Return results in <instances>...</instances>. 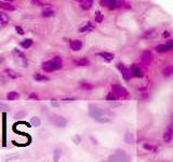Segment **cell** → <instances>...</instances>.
<instances>
[{
  "instance_id": "cell-20",
  "label": "cell",
  "mask_w": 173,
  "mask_h": 162,
  "mask_svg": "<svg viewBox=\"0 0 173 162\" xmlns=\"http://www.w3.org/2000/svg\"><path fill=\"white\" fill-rule=\"evenodd\" d=\"M0 9L6 10V11H14L15 7H13L11 3L6 2V1H0Z\"/></svg>"
},
{
  "instance_id": "cell-33",
  "label": "cell",
  "mask_w": 173,
  "mask_h": 162,
  "mask_svg": "<svg viewBox=\"0 0 173 162\" xmlns=\"http://www.w3.org/2000/svg\"><path fill=\"white\" fill-rule=\"evenodd\" d=\"M106 101H117L118 99V97L116 96V94L115 93H113V92H111V93H108V94L106 95Z\"/></svg>"
},
{
  "instance_id": "cell-13",
  "label": "cell",
  "mask_w": 173,
  "mask_h": 162,
  "mask_svg": "<svg viewBox=\"0 0 173 162\" xmlns=\"http://www.w3.org/2000/svg\"><path fill=\"white\" fill-rule=\"evenodd\" d=\"M98 55L101 57V59H103L105 62H107V63H109V62H111L114 59H115V55L113 54V53H109V52H100L98 53Z\"/></svg>"
},
{
  "instance_id": "cell-26",
  "label": "cell",
  "mask_w": 173,
  "mask_h": 162,
  "mask_svg": "<svg viewBox=\"0 0 173 162\" xmlns=\"http://www.w3.org/2000/svg\"><path fill=\"white\" fill-rule=\"evenodd\" d=\"M42 16H43V18H52V16H54V11L51 8H46V9L42 11Z\"/></svg>"
},
{
  "instance_id": "cell-28",
  "label": "cell",
  "mask_w": 173,
  "mask_h": 162,
  "mask_svg": "<svg viewBox=\"0 0 173 162\" xmlns=\"http://www.w3.org/2000/svg\"><path fill=\"white\" fill-rule=\"evenodd\" d=\"M30 124L33 125V127L37 128L41 124V120H40L39 117H33V118L30 119Z\"/></svg>"
},
{
  "instance_id": "cell-37",
  "label": "cell",
  "mask_w": 173,
  "mask_h": 162,
  "mask_svg": "<svg viewBox=\"0 0 173 162\" xmlns=\"http://www.w3.org/2000/svg\"><path fill=\"white\" fill-rule=\"evenodd\" d=\"M61 157V150L60 149H56L55 151H54V161H58V159H60Z\"/></svg>"
},
{
  "instance_id": "cell-19",
  "label": "cell",
  "mask_w": 173,
  "mask_h": 162,
  "mask_svg": "<svg viewBox=\"0 0 173 162\" xmlns=\"http://www.w3.org/2000/svg\"><path fill=\"white\" fill-rule=\"evenodd\" d=\"M20 99V93L16 92V91H10L7 93V99L8 101H16V99Z\"/></svg>"
},
{
  "instance_id": "cell-31",
  "label": "cell",
  "mask_w": 173,
  "mask_h": 162,
  "mask_svg": "<svg viewBox=\"0 0 173 162\" xmlns=\"http://www.w3.org/2000/svg\"><path fill=\"white\" fill-rule=\"evenodd\" d=\"M103 21H104V15H103V13H101L100 11H98L95 13V22L96 23H102Z\"/></svg>"
},
{
  "instance_id": "cell-5",
  "label": "cell",
  "mask_w": 173,
  "mask_h": 162,
  "mask_svg": "<svg viewBox=\"0 0 173 162\" xmlns=\"http://www.w3.org/2000/svg\"><path fill=\"white\" fill-rule=\"evenodd\" d=\"M129 69H130V75H131V77H134V78H143V77H144L141 68L139 67L138 65H135V64H133Z\"/></svg>"
},
{
  "instance_id": "cell-11",
  "label": "cell",
  "mask_w": 173,
  "mask_h": 162,
  "mask_svg": "<svg viewBox=\"0 0 173 162\" xmlns=\"http://www.w3.org/2000/svg\"><path fill=\"white\" fill-rule=\"evenodd\" d=\"M172 138H173V128L168 127L163 133V142L170 143L172 140Z\"/></svg>"
},
{
  "instance_id": "cell-43",
  "label": "cell",
  "mask_w": 173,
  "mask_h": 162,
  "mask_svg": "<svg viewBox=\"0 0 173 162\" xmlns=\"http://www.w3.org/2000/svg\"><path fill=\"white\" fill-rule=\"evenodd\" d=\"M3 62H5V59H3V56H0V65H1Z\"/></svg>"
},
{
  "instance_id": "cell-1",
  "label": "cell",
  "mask_w": 173,
  "mask_h": 162,
  "mask_svg": "<svg viewBox=\"0 0 173 162\" xmlns=\"http://www.w3.org/2000/svg\"><path fill=\"white\" fill-rule=\"evenodd\" d=\"M113 93H115L116 96L118 97V99H127V97L130 96V93H129L128 90H126V89L123 88L122 86H120V84H113V91H111Z\"/></svg>"
},
{
  "instance_id": "cell-23",
  "label": "cell",
  "mask_w": 173,
  "mask_h": 162,
  "mask_svg": "<svg viewBox=\"0 0 173 162\" xmlns=\"http://www.w3.org/2000/svg\"><path fill=\"white\" fill-rule=\"evenodd\" d=\"M33 44H34L33 39H24L22 42H21V47H22L23 49H25V50L29 49Z\"/></svg>"
},
{
  "instance_id": "cell-2",
  "label": "cell",
  "mask_w": 173,
  "mask_h": 162,
  "mask_svg": "<svg viewBox=\"0 0 173 162\" xmlns=\"http://www.w3.org/2000/svg\"><path fill=\"white\" fill-rule=\"evenodd\" d=\"M49 120L52 124H54L58 128H65L67 124L66 118H64V117H62V116H58V115H52V116H50Z\"/></svg>"
},
{
  "instance_id": "cell-24",
  "label": "cell",
  "mask_w": 173,
  "mask_h": 162,
  "mask_svg": "<svg viewBox=\"0 0 173 162\" xmlns=\"http://www.w3.org/2000/svg\"><path fill=\"white\" fill-rule=\"evenodd\" d=\"M9 21H10V18L7 13H5V12H0V24L6 25L9 23Z\"/></svg>"
},
{
  "instance_id": "cell-45",
  "label": "cell",
  "mask_w": 173,
  "mask_h": 162,
  "mask_svg": "<svg viewBox=\"0 0 173 162\" xmlns=\"http://www.w3.org/2000/svg\"><path fill=\"white\" fill-rule=\"evenodd\" d=\"M76 1H78V2H81V1H83V0H76Z\"/></svg>"
},
{
  "instance_id": "cell-27",
  "label": "cell",
  "mask_w": 173,
  "mask_h": 162,
  "mask_svg": "<svg viewBox=\"0 0 173 162\" xmlns=\"http://www.w3.org/2000/svg\"><path fill=\"white\" fill-rule=\"evenodd\" d=\"M155 50H157L158 52L164 53V52H168V51H170V49H169V47L164 43V44H158V46L155 48Z\"/></svg>"
},
{
  "instance_id": "cell-29",
  "label": "cell",
  "mask_w": 173,
  "mask_h": 162,
  "mask_svg": "<svg viewBox=\"0 0 173 162\" xmlns=\"http://www.w3.org/2000/svg\"><path fill=\"white\" fill-rule=\"evenodd\" d=\"M0 111L2 112V114H7L8 111H10V106L8 104L0 102Z\"/></svg>"
},
{
  "instance_id": "cell-38",
  "label": "cell",
  "mask_w": 173,
  "mask_h": 162,
  "mask_svg": "<svg viewBox=\"0 0 173 162\" xmlns=\"http://www.w3.org/2000/svg\"><path fill=\"white\" fill-rule=\"evenodd\" d=\"M15 30H16V33H18V35H24V34H25L24 29H23L21 26H15Z\"/></svg>"
},
{
  "instance_id": "cell-32",
  "label": "cell",
  "mask_w": 173,
  "mask_h": 162,
  "mask_svg": "<svg viewBox=\"0 0 173 162\" xmlns=\"http://www.w3.org/2000/svg\"><path fill=\"white\" fill-rule=\"evenodd\" d=\"M26 115H27V112L25 111V110H18V111L15 114V118L16 119H23V118L26 117Z\"/></svg>"
},
{
  "instance_id": "cell-42",
  "label": "cell",
  "mask_w": 173,
  "mask_h": 162,
  "mask_svg": "<svg viewBox=\"0 0 173 162\" xmlns=\"http://www.w3.org/2000/svg\"><path fill=\"white\" fill-rule=\"evenodd\" d=\"M51 104H52V106H55V107H58V104L56 103V102H54V101H52Z\"/></svg>"
},
{
  "instance_id": "cell-21",
  "label": "cell",
  "mask_w": 173,
  "mask_h": 162,
  "mask_svg": "<svg viewBox=\"0 0 173 162\" xmlns=\"http://www.w3.org/2000/svg\"><path fill=\"white\" fill-rule=\"evenodd\" d=\"M93 6V0H83L80 2V7L82 10H90Z\"/></svg>"
},
{
  "instance_id": "cell-35",
  "label": "cell",
  "mask_w": 173,
  "mask_h": 162,
  "mask_svg": "<svg viewBox=\"0 0 173 162\" xmlns=\"http://www.w3.org/2000/svg\"><path fill=\"white\" fill-rule=\"evenodd\" d=\"M143 148L146 149V150H149V151H155L156 148L154 145H151V144H144L143 145Z\"/></svg>"
},
{
  "instance_id": "cell-39",
  "label": "cell",
  "mask_w": 173,
  "mask_h": 162,
  "mask_svg": "<svg viewBox=\"0 0 173 162\" xmlns=\"http://www.w3.org/2000/svg\"><path fill=\"white\" fill-rule=\"evenodd\" d=\"M166 44L169 47V49H170V50H173V40H172V39L169 40V41H167Z\"/></svg>"
},
{
  "instance_id": "cell-15",
  "label": "cell",
  "mask_w": 173,
  "mask_h": 162,
  "mask_svg": "<svg viewBox=\"0 0 173 162\" xmlns=\"http://www.w3.org/2000/svg\"><path fill=\"white\" fill-rule=\"evenodd\" d=\"M94 29V25L91 22H88L79 28V33H90Z\"/></svg>"
},
{
  "instance_id": "cell-25",
  "label": "cell",
  "mask_w": 173,
  "mask_h": 162,
  "mask_svg": "<svg viewBox=\"0 0 173 162\" xmlns=\"http://www.w3.org/2000/svg\"><path fill=\"white\" fill-rule=\"evenodd\" d=\"M157 36V31H156V29H149V30H147L146 33H144V35H143V37L146 38V39H151V38H154Z\"/></svg>"
},
{
  "instance_id": "cell-17",
  "label": "cell",
  "mask_w": 173,
  "mask_h": 162,
  "mask_svg": "<svg viewBox=\"0 0 173 162\" xmlns=\"http://www.w3.org/2000/svg\"><path fill=\"white\" fill-rule=\"evenodd\" d=\"M2 122H3V127H2V131H3V134H2V146L6 147V146H7V143H6V140H7V136H6V132H7V120H6V114H2Z\"/></svg>"
},
{
  "instance_id": "cell-8",
  "label": "cell",
  "mask_w": 173,
  "mask_h": 162,
  "mask_svg": "<svg viewBox=\"0 0 173 162\" xmlns=\"http://www.w3.org/2000/svg\"><path fill=\"white\" fill-rule=\"evenodd\" d=\"M41 68H42V70L45 72H53V71H55V68H54V65H53V62L50 59V61H46V62H43L42 63V65H41Z\"/></svg>"
},
{
  "instance_id": "cell-18",
  "label": "cell",
  "mask_w": 173,
  "mask_h": 162,
  "mask_svg": "<svg viewBox=\"0 0 173 162\" xmlns=\"http://www.w3.org/2000/svg\"><path fill=\"white\" fill-rule=\"evenodd\" d=\"M33 78H34V80L37 81V82H46V81H49V77L46 76V75L38 74V72L33 75Z\"/></svg>"
},
{
  "instance_id": "cell-40",
  "label": "cell",
  "mask_w": 173,
  "mask_h": 162,
  "mask_svg": "<svg viewBox=\"0 0 173 162\" xmlns=\"http://www.w3.org/2000/svg\"><path fill=\"white\" fill-rule=\"evenodd\" d=\"M98 122H108V121H111L109 119H107V118H98V119H95Z\"/></svg>"
},
{
  "instance_id": "cell-30",
  "label": "cell",
  "mask_w": 173,
  "mask_h": 162,
  "mask_svg": "<svg viewBox=\"0 0 173 162\" xmlns=\"http://www.w3.org/2000/svg\"><path fill=\"white\" fill-rule=\"evenodd\" d=\"M172 74H173V66H168V67H166L163 69V75L166 77L171 76Z\"/></svg>"
},
{
  "instance_id": "cell-7",
  "label": "cell",
  "mask_w": 173,
  "mask_h": 162,
  "mask_svg": "<svg viewBox=\"0 0 173 162\" xmlns=\"http://www.w3.org/2000/svg\"><path fill=\"white\" fill-rule=\"evenodd\" d=\"M141 61H142V63L144 65H149L151 63V61H153V53L148 50L144 51L142 56H141Z\"/></svg>"
},
{
  "instance_id": "cell-22",
  "label": "cell",
  "mask_w": 173,
  "mask_h": 162,
  "mask_svg": "<svg viewBox=\"0 0 173 162\" xmlns=\"http://www.w3.org/2000/svg\"><path fill=\"white\" fill-rule=\"evenodd\" d=\"M79 88L81 89V90H84V91H90V90H92L94 87H93V84L90 83V82L82 81V82H80L79 83Z\"/></svg>"
},
{
  "instance_id": "cell-10",
  "label": "cell",
  "mask_w": 173,
  "mask_h": 162,
  "mask_svg": "<svg viewBox=\"0 0 173 162\" xmlns=\"http://www.w3.org/2000/svg\"><path fill=\"white\" fill-rule=\"evenodd\" d=\"M5 74L8 78L12 79V80H15V79H18L22 77L21 74H18V71H15V70H13V69H10V68H7V69L5 70Z\"/></svg>"
},
{
  "instance_id": "cell-4",
  "label": "cell",
  "mask_w": 173,
  "mask_h": 162,
  "mask_svg": "<svg viewBox=\"0 0 173 162\" xmlns=\"http://www.w3.org/2000/svg\"><path fill=\"white\" fill-rule=\"evenodd\" d=\"M100 5L108 10H115L120 7V2L117 0H100Z\"/></svg>"
},
{
  "instance_id": "cell-3",
  "label": "cell",
  "mask_w": 173,
  "mask_h": 162,
  "mask_svg": "<svg viewBox=\"0 0 173 162\" xmlns=\"http://www.w3.org/2000/svg\"><path fill=\"white\" fill-rule=\"evenodd\" d=\"M13 55H14V57L16 59V61L20 63V65H22L24 68H26L27 66H28V61H27L26 56H25V54L22 52V51H20L18 49H14Z\"/></svg>"
},
{
  "instance_id": "cell-6",
  "label": "cell",
  "mask_w": 173,
  "mask_h": 162,
  "mask_svg": "<svg viewBox=\"0 0 173 162\" xmlns=\"http://www.w3.org/2000/svg\"><path fill=\"white\" fill-rule=\"evenodd\" d=\"M117 68L120 70V72H121V75H122V77H123L124 80H126V81L130 80V78H131V75H130V69H128V68H127L122 63H118L117 64Z\"/></svg>"
},
{
  "instance_id": "cell-36",
  "label": "cell",
  "mask_w": 173,
  "mask_h": 162,
  "mask_svg": "<svg viewBox=\"0 0 173 162\" xmlns=\"http://www.w3.org/2000/svg\"><path fill=\"white\" fill-rule=\"evenodd\" d=\"M31 2L36 6H40V7H50V6H47V5H45L43 2H41L40 0H31Z\"/></svg>"
},
{
  "instance_id": "cell-34",
  "label": "cell",
  "mask_w": 173,
  "mask_h": 162,
  "mask_svg": "<svg viewBox=\"0 0 173 162\" xmlns=\"http://www.w3.org/2000/svg\"><path fill=\"white\" fill-rule=\"evenodd\" d=\"M28 99H31V101H38V99H40L39 95H38L37 92H31L30 94L28 95V97H27Z\"/></svg>"
},
{
  "instance_id": "cell-12",
  "label": "cell",
  "mask_w": 173,
  "mask_h": 162,
  "mask_svg": "<svg viewBox=\"0 0 173 162\" xmlns=\"http://www.w3.org/2000/svg\"><path fill=\"white\" fill-rule=\"evenodd\" d=\"M82 46H83V43H82L81 40H71V41L69 42V47H70L71 50L75 51V52L81 50Z\"/></svg>"
},
{
  "instance_id": "cell-14",
  "label": "cell",
  "mask_w": 173,
  "mask_h": 162,
  "mask_svg": "<svg viewBox=\"0 0 173 162\" xmlns=\"http://www.w3.org/2000/svg\"><path fill=\"white\" fill-rule=\"evenodd\" d=\"M51 61L53 62V65H54V68H55V70H60L61 68L63 67V61H62V59H61V56H58V55H55V56H53V57H52Z\"/></svg>"
},
{
  "instance_id": "cell-44",
  "label": "cell",
  "mask_w": 173,
  "mask_h": 162,
  "mask_svg": "<svg viewBox=\"0 0 173 162\" xmlns=\"http://www.w3.org/2000/svg\"><path fill=\"white\" fill-rule=\"evenodd\" d=\"M6 2H11V1H15V0H5Z\"/></svg>"
},
{
  "instance_id": "cell-16",
  "label": "cell",
  "mask_w": 173,
  "mask_h": 162,
  "mask_svg": "<svg viewBox=\"0 0 173 162\" xmlns=\"http://www.w3.org/2000/svg\"><path fill=\"white\" fill-rule=\"evenodd\" d=\"M75 65L79 66V67H86V66L90 65V62L86 57H80V59H77L75 61Z\"/></svg>"
},
{
  "instance_id": "cell-41",
  "label": "cell",
  "mask_w": 173,
  "mask_h": 162,
  "mask_svg": "<svg viewBox=\"0 0 173 162\" xmlns=\"http://www.w3.org/2000/svg\"><path fill=\"white\" fill-rule=\"evenodd\" d=\"M170 35H171V33H170V31H168V30L163 31V34H162V36H163L164 38H169V37H170Z\"/></svg>"
},
{
  "instance_id": "cell-9",
  "label": "cell",
  "mask_w": 173,
  "mask_h": 162,
  "mask_svg": "<svg viewBox=\"0 0 173 162\" xmlns=\"http://www.w3.org/2000/svg\"><path fill=\"white\" fill-rule=\"evenodd\" d=\"M90 116L93 117L94 119H98V118H101V116H102L104 112H103V110L101 109V108L96 107V106H90Z\"/></svg>"
}]
</instances>
